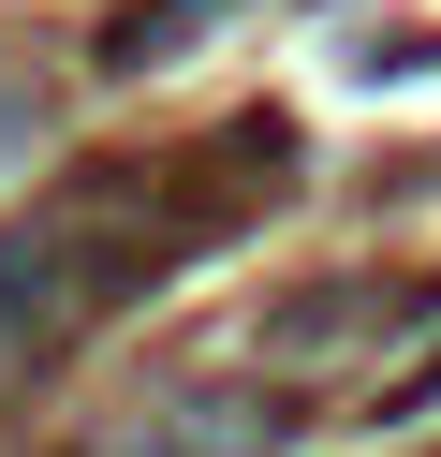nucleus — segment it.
Instances as JSON below:
<instances>
[{"instance_id": "obj_1", "label": "nucleus", "mask_w": 441, "mask_h": 457, "mask_svg": "<svg viewBox=\"0 0 441 457\" xmlns=\"http://www.w3.org/2000/svg\"><path fill=\"white\" fill-rule=\"evenodd\" d=\"M192 162H103V178H74L59 207L0 221V369H45L74 354L103 310H133L162 266H192L206 237L235 221V192H176Z\"/></svg>"}, {"instance_id": "obj_2", "label": "nucleus", "mask_w": 441, "mask_h": 457, "mask_svg": "<svg viewBox=\"0 0 441 457\" xmlns=\"http://www.w3.org/2000/svg\"><path fill=\"white\" fill-rule=\"evenodd\" d=\"M294 443H309V413L280 369H192V384H147L88 457H294Z\"/></svg>"}, {"instance_id": "obj_3", "label": "nucleus", "mask_w": 441, "mask_h": 457, "mask_svg": "<svg viewBox=\"0 0 441 457\" xmlns=\"http://www.w3.org/2000/svg\"><path fill=\"white\" fill-rule=\"evenodd\" d=\"M427 325H441V280H412V295L397 280H309L294 310L250 325V369L294 384V369H339V354H368V339H427Z\"/></svg>"}, {"instance_id": "obj_4", "label": "nucleus", "mask_w": 441, "mask_h": 457, "mask_svg": "<svg viewBox=\"0 0 441 457\" xmlns=\"http://www.w3.org/2000/svg\"><path fill=\"white\" fill-rule=\"evenodd\" d=\"M235 15H250V0H133V15L103 30V74H176L206 30H235Z\"/></svg>"}, {"instance_id": "obj_5", "label": "nucleus", "mask_w": 441, "mask_h": 457, "mask_svg": "<svg viewBox=\"0 0 441 457\" xmlns=\"http://www.w3.org/2000/svg\"><path fill=\"white\" fill-rule=\"evenodd\" d=\"M29 162H45V89H29V74H0V192H15Z\"/></svg>"}, {"instance_id": "obj_6", "label": "nucleus", "mask_w": 441, "mask_h": 457, "mask_svg": "<svg viewBox=\"0 0 441 457\" xmlns=\"http://www.w3.org/2000/svg\"><path fill=\"white\" fill-rule=\"evenodd\" d=\"M368 428H441V354H412V369H397V384H382V398H368Z\"/></svg>"}]
</instances>
